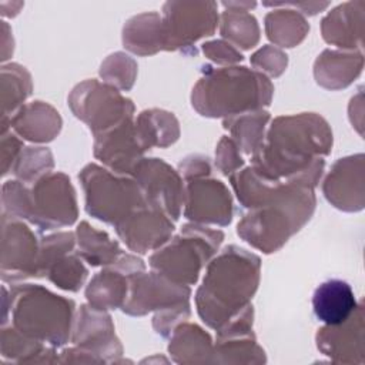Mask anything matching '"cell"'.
I'll return each mask as SVG.
<instances>
[{
    "mask_svg": "<svg viewBox=\"0 0 365 365\" xmlns=\"http://www.w3.org/2000/svg\"><path fill=\"white\" fill-rule=\"evenodd\" d=\"M144 151L133 117L96 135L94 155L118 174H133Z\"/></svg>",
    "mask_w": 365,
    "mask_h": 365,
    "instance_id": "cell-16",
    "label": "cell"
},
{
    "mask_svg": "<svg viewBox=\"0 0 365 365\" xmlns=\"http://www.w3.org/2000/svg\"><path fill=\"white\" fill-rule=\"evenodd\" d=\"M144 269V264L134 255L121 254L114 268H106L93 277L86 289L88 305L98 309L123 308L128 294V277Z\"/></svg>",
    "mask_w": 365,
    "mask_h": 365,
    "instance_id": "cell-15",
    "label": "cell"
},
{
    "mask_svg": "<svg viewBox=\"0 0 365 365\" xmlns=\"http://www.w3.org/2000/svg\"><path fill=\"white\" fill-rule=\"evenodd\" d=\"M217 167L224 173L230 174L244 164L241 155L238 154V145L228 137H224L217 148Z\"/></svg>",
    "mask_w": 365,
    "mask_h": 365,
    "instance_id": "cell-36",
    "label": "cell"
},
{
    "mask_svg": "<svg viewBox=\"0 0 365 365\" xmlns=\"http://www.w3.org/2000/svg\"><path fill=\"white\" fill-rule=\"evenodd\" d=\"M114 227L124 244L140 254L161 247L174 231L170 217L150 205L135 210Z\"/></svg>",
    "mask_w": 365,
    "mask_h": 365,
    "instance_id": "cell-14",
    "label": "cell"
},
{
    "mask_svg": "<svg viewBox=\"0 0 365 365\" xmlns=\"http://www.w3.org/2000/svg\"><path fill=\"white\" fill-rule=\"evenodd\" d=\"M268 118L267 111L255 110L227 118L224 127L231 130L234 140L244 153L254 154L264 141V128Z\"/></svg>",
    "mask_w": 365,
    "mask_h": 365,
    "instance_id": "cell-30",
    "label": "cell"
},
{
    "mask_svg": "<svg viewBox=\"0 0 365 365\" xmlns=\"http://www.w3.org/2000/svg\"><path fill=\"white\" fill-rule=\"evenodd\" d=\"M271 81L247 67L207 70L192 90V106L207 117H234L268 106Z\"/></svg>",
    "mask_w": 365,
    "mask_h": 365,
    "instance_id": "cell-4",
    "label": "cell"
},
{
    "mask_svg": "<svg viewBox=\"0 0 365 365\" xmlns=\"http://www.w3.org/2000/svg\"><path fill=\"white\" fill-rule=\"evenodd\" d=\"M168 349L178 362L208 361L212 354L210 335L192 324H178L174 328Z\"/></svg>",
    "mask_w": 365,
    "mask_h": 365,
    "instance_id": "cell-28",
    "label": "cell"
},
{
    "mask_svg": "<svg viewBox=\"0 0 365 365\" xmlns=\"http://www.w3.org/2000/svg\"><path fill=\"white\" fill-rule=\"evenodd\" d=\"M77 255L83 257L90 265L114 264L123 254L118 244L108 237L107 232L93 228L87 221H83L77 228Z\"/></svg>",
    "mask_w": 365,
    "mask_h": 365,
    "instance_id": "cell-27",
    "label": "cell"
},
{
    "mask_svg": "<svg viewBox=\"0 0 365 365\" xmlns=\"http://www.w3.org/2000/svg\"><path fill=\"white\" fill-rule=\"evenodd\" d=\"M365 1H346L329 11L322 23L321 31L327 43L349 51H361L364 36Z\"/></svg>",
    "mask_w": 365,
    "mask_h": 365,
    "instance_id": "cell-21",
    "label": "cell"
},
{
    "mask_svg": "<svg viewBox=\"0 0 365 365\" xmlns=\"http://www.w3.org/2000/svg\"><path fill=\"white\" fill-rule=\"evenodd\" d=\"M221 36L247 50L257 44L259 29L255 17L247 10L228 9L221 14Z\"/></svg>",
    "mask_w": 365,
    "mask_h": 365,
    "instance_id": "cell-31",
    "label": "cell"
},
{
    "mask_svg": "<svg viewBox=\"0 0 365 365\" xmlns=\"http://www.w3.org/2000/svg\"><path fill=\"white\" fill-rule=\"evenodd\" d=\"M190 287L167 278L158 271L140 269L128 277V294L123 311L130 315H144L153 309H165L188 302Z\"/></svg>",
    "mask_w": 365,
    "mask_h": 365,
    "instance_id": "cell-11",
    "label": "cell"
},
{
    "mask_svg": "<svg viewBox=\"0 0 365 365\" xmlns=\"http://www.w3.org/2000/svg\"><path fill=\"white\" fill-rule=\"evenodd\" d=\"M77 218L76 192L61 173L43 175L30 191L29 218L41 230L71 225Z\"/></svg>",
    "mask_w": 365,
    "mask_h": 365,
    "instance_id": "cell-9",
    "label": "cell"
},
{
    "mask_svg": "<svg viewBox=\"0 0 365 365\" xmlns=\"http://www.w3.org/2000/svg\"><path fill=\"white\" fill-rule=\"evenodd\" d=\"M134 125L144 150L153 145L167 147L178 138V123L175 117L163 110L143 111Z\"/></svg>",
    "mask_w": 365,
    "mask_h": 365,
    "instance_id": "cell-26",
    "label": "cell"
},
{
    "mask_svg": "<svg viewBox=\"0 0 365 365\" xmlns=\"http://www.w3.org/2000/svg\"><path fill=\"white\" fill-rule=\"evenodd\" d=\"M133 175L150 207L163 211L173 220L180 217L185 194L175 170L158 158H141Z\"/></svg>",
    "mask_w": 365,
    "mask_h": 365,
    "instance_id": "cell-12",
    "label": "cell"
},
{
    "mask_svg": "<svg viewBox=\"0 0 365 365\" xmlns=\"http://www.w3.org/2000/svg\"><path fill=\"white\" fill-rule=\"evenodd\" d=\"M106 61L110 66L115 67V70L101 66V71H100L101 76L110 84H114L123 90H128L133 86L135 68H137L134 60H131L128 56H125L123 53H115V54L110 56Z\"/></svg>",
    "mask_w": 365,
    "mask_h": 365,
    "instance_id": "cell-34",
    "label": "cell"
},
{
    "mask_svg": "<svg viewBox=\"0 0 365 365\" xmlns=\"http://www.w3.org/2000/svg\"><path fill=\"white\" fill-rule=\"evenodd\" d=\"M78 177L86 192V210L97 220L115 225L148 205L135 180L117 177L96 164L84 167Z\"/></svg>",
    "mask_w": 365,
    "mask_h": 365,
    "instance_id": "cell-7",
    "label": "cell"
},
{
    "mask_svg": "<svg viewBox=\"0 0 365 365\" xmlns=\"http://www.w3.org/2000/svg\"><path fill=\"white\" fill-rule=\"evenodd\" d=\"M11 125L27 140L50 141L58 134L61 118L53 107L41 101H34L16 114Z\"/></svg>",
    "mask_w": 365,
    "mask_h": 365,
    "instance_id": "cell-24",
    "label": "cell"
},
{
    "mask_svg": "<svg viewBox=\"0 0 365 365\" xmlns=\"http://www.w3.org/2000/svg\"><path fill=\"white\" fill-rule=\"evenodd\" d=\"M87 268L77 255H64L47 271L48 279L67 291H78L87 278Z\"/></svg>",
    "mask_w": 365,
    "mask_h": 365,
    "instance_id": "cell-32",
    "label": "cell"
},
{
    "mask_svg": "<svg viewBox=\"0 0 365 365\" xmlns=\"http://www.w3.org/2000/svg\"><path fill=\"white\" fill-rule=\"evenodd\" d=\"M259 279V258L244 248L230 245L211 259L202 285L195 295L202 321L220 331L250 305Z\"/></svg>",
    "mask_w": 365,
    "mask_h": 365,
    "instance_id": "cell-2",
    "label": "cell"
},
{
    "mask_svg": "<svg viewBox=\"0 0 365 365\" xmlns=\"http://www.w3.org/2000/svg\"><path fill=\"white\" fill-rule=\"evenodd\" d=\"M73 248H74V235L71 232H58V234L43 238L38 250L34 277H46L50 267L56 261H58L61 257L67 255V252L73 251Z\"/></svg>",
    "mask_w": 365,
    "mask_h": 365,
    "instance_id": "cell-33",
    "label": "cell"
},
{
    "mask_svg": "<svg viewBox=\"0 0 365 365\" xmlns=\"http://www.w3.org/2000/svg\"><path fill=\"white\" fill-rule=\"evenodd\" d=\"M314 208L311 187L277 182L265 201L244 215L237 232L252 247L274 252L311 218Z\"/></svg>",
    "mask_w": 365,
    "mask_h": 365,
    "instance_id": "cell-3",
    "label": "cell"
},
{
    "mask_svg": "<svg viewBox=\"0 0 365 365\" xmlns=\"http://www.w3.org/2000/svg\"><path fill=\"white\" fill-rule=\"evenodd\" d=\"M202 51L210 60H212L218 64H234V63L242 60L241 53H238L234 48V46H231L222 40L208 41V43L202 44Z\"/></svg>",
    "mask_w": 365,
    "mask_h": 365,
    "instance_id": "cell-37",
    "label": "cell"
},
{
    "mask_svg": "<svg viewBox=\"0 0 365 365\" xmlns=\"http://www.w3.org/2000/svg\"><path fill=\"white\" fill-rule=\"evenodd\" d=\"M322 190L334 207L361 211L364 208V154L339 158L327 175Z\"/></svg>",
    "mask_w": 365,
    "mask_h": 365,
    "instance_id": "cell-17",
    "label": "cell"
},
{
    "mask_svg": "<svg viewBox=\"0 0 365 365\" xmlns=\"http://www.w3.org/2000/svg\"><path fill=\"white\" fill-rule=\"evenodd\" d=\"M224 234L200 224L184 225L180 235L150 257L153 269L174 282L191 285L198 279L201 268L214 257Z\"/></svg>",
    "mask_w": 365,
    "mask_h": 365,
    "instance_id": "cell-6",
    "label": "cell"
},
{
    "mask_svg": "<svg viewBox=\"0 0 365 365\" xmlns=\"http://www.w3.org/2000/svg\"><path fill=\"white\" fill-rule=\"evenodd\" d=\"M124 47L135 54H153L164 48L163 19L157 13H143L128 20L123 30Z\"/></svg>",
    "mask_w": 365,
    "mask_h": 365,
    "instance_id": "cell-25",
    "label": "cell"
},
{
    "mask_svg": "<svg viewBox=\"0 0 365 365\" xmlns=\"http://www.w3.org/2000/svg\"><path fill=\"white\" fill-rule=\"evenodd\" d=\"M309 24L299 11L292 9L274 10L265 16V31L279 47H294L302 41Z\"/></svg>",
    "mask_w": 365,
    "mask_h": 365,
    "instance_id": "cell-29",
    "label": "cell"
},
{
    "mask_svg": "<svg viewBox=\"0 0 365 365\" xmlns=\"http://www.w3.org/2000/svg\"><path fill=\"white\" fill-rule=\"evenodd\" d=\"M358 302L354 289L346 281L327 279L317 287L312 295V309L318 321L325 325L345 322L356 309Z\"/></svg>",
    "mask_w": 365,
    "mask_h": 365,
    "instance_id": "cell-22",
    "label": "cell"
},
{
    "mask_svg": "<svg viewBox=\"0 0 365 365\" xmlns=\"http://www.w3.org/2000/svg\"><path fill=\"white\" fill-rule=\"evenodd\" d=\"M184 215L195 224L227 225L232 218V200L218 180H191L185 192Z\"/></svg>",
    "mask_w": 365,
    "mask_h": 365,
    "instance_id": "cell-13",
    "label": "cell"
},
{
    "mask_svg": "<svg viewBox=\"0 0 365 365\" xmlns=\"http://www.w3.org/2000/svg\"><path fill=\"white\" fill-rule=\"evenodd\" d=\"M164 48L188 47L211 36L218 26L217 4L212 1H168L163 7Z\"/></svg>",
    "mask_w": 365,
    "mask_h": 365,
    "instance_id": "cell-10",
    "label": "cell"
},
{
    "mask_svg": "<svg viewBox=\"0 0 365 365\" xmlns=\"http://www.w3.org/2000/svg\"><path fill=\"white\" fill-rule=\"evenodd\" d=\"M13 322L27 338L61 346L68 341L74 302L40 285L26 284L11 292Z\"/></svg>",
    "mask_w": 365,
    "mask_h": 365,
    "instance_id": "cell-5",
    "label": "cell"
},
{
    "mask_svg": "<svg viewBox=\"0 0 365 365\" xmlns=\"http://www.w3.org/2000/svg\"><path fill=\"white\" fill-rule=\"evenodd\" d=\"M68 104L73 113L86 121L94 135L103 134L133 117L134 106L113 86L97 80L78 84L70 94Z\"/></svg>",
    "mask_w": 365,
    "mask_h": 365,
    "instance_id": "cell-8",
    "label": "cell"
},
{
    "mask_svg": "<svg viewBox=\"0 0 365 365\" xmlns=\"http://www.w3.org/2000/svg\"><path fill=\"white\" fill-rule=\"evenodd\" d=\"M73 342L86 354H121V346L114 335V327L108 314L91 305L80 308Z\"/></svg>",
    "mask_w": 365,
    "mask_h": 365,
    "instance_id": "cell-19",
    "label": "cell"
},
{
    "mask_svg": "<svg viewBox=\"0 0 365 365\" xmlns=\"http://www.w3.org/2000/svg\"><path fill=\"white\" fill-rule=\"evenodd\" d=\"M265 137L252 154V167L269 180L314 188L332 145L328 123L312 113L278 117Z\"/></svg>",
    "mask_w": 365,
    "mask_h": 365,
    "instance_id": "cell-1",
    "label": "cell"
},
{
    "mask_svg": "<svg viewBox=\"0 0 365 365\" xmlns=\"http://www.w3.org/2000/svg\"><path fill=\"white\" fill-rule=\"evenodd\" d=\"M3 271L10 267L11 281L34 277L38 258L37 241L29 227L20 221L3 220Z\"/></svg>",
    "mask_w": 365,
    "mask_h": 365,
    "instance_id": "cell-20",
    "label": "cell"
},
{
    "mask_svg": "<svg viewBox=\"0 0 365 365\" xmlns=\"http://www.w3.org/2000/svg\"><path fill=\"white\" fill-rule=\"evenodd\" d=\"M362 67L361 51L325 50L315 61L314 74L322 87L338 90L349 86L361 74Z\"/></svg>",
    "mask_w": 365,
    "mask_h": 365,
    "instance_id": "cell-23",
    "label": "cell"
},
{
    "mask_svg": "<svg viewBox=\"0 0 365 365\" xmlns=\"http://www.w3.org/2000/svg\"><path fill=\"white\" fill-rule=\"evenodd\" d=\"M318 349L339 362H364V307L342 324L325 325L317 334Z\"/></svg>",
    "mask_w": 365,
    "mask_h": 365,
    "instance_id": "cell-18",
    "label": "cell"
},
{
    "mask_svg": "<svg viewBox=\"0 0 365 365\" xmlns=\"http://www.w3.org/2000/svg\"><path fill=\"white\" fill-rule=\"evenodd\" d=\"M208 158H202V160H190L188 164L182 165L181 164V168H182V174L187 177V178H192V177H201V175H207L210 173V165H208Z\"/></svg>",
    "mask_w": 365,
    "mask_h": 365,
    "instance_id": "cell-38",
    "label": "cell"
},
{
    "mask_svg": "<svg viewBox=\"0 0 365 365\" xmlns=\"http://www.w3.org/2000/svg\"><path fill=\"white\" fill-rule=\"evenodd\" d=\"M251 63L258 70H264L268 74L277 77L287 67V56L272 46H265L252 56Z\"/></svg>",
    "mask_w": 365,
    "mask_h": 365,
    "instance_id": "cell-35",
    "label": "cell"
}]
</instances>
